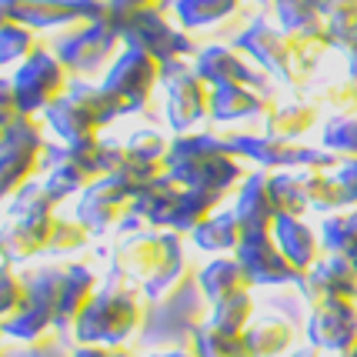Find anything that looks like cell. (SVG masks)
<instances>
[{"label": "cell", "instance_id": "1", "mask_svg": "<svg viewBox=\"0 0 357 357\" xmlns=\"http://www.w3.org/2000/svg\"><path fill=\"white\" fill-rule=\"evenodd\" d=\"M227 154H231L227 140L207 137V134H181L177 140H171L167 174L184 187L224 194L231 184L241 181V164Z\"/></svg>", "mask_w": 357, "mask_h": 357}, {"label": "cell", "instance_id": "2", "mask_svg": "<svg viewBox=\"0 0 357 357\" xmlns=\"http://www.w3.org/2000/svg\"><path fill=\"white\" fill-rule=\"evenodd\" d=\"M117 267L121 274H134L144 280L147 297L160 301L171 294L174 287L184 280V250H181V237L171 231L164 234H140L130 244L117 250Z\"/></svg>", "mask_w": 357, "mask_h": 357}, {"label": "cell", "instance_id": "3", "mask_svg": "<svg viewBox=\"0 0 357 357\" xmlns=\"http://www.w3.org/2000/svg\"><path fill=\"white\" fill-rule=\"evenodd\" d=\"M124 274H114L107 287H100L97 297L87 304V311L77 317L74 324V337L80 344H104V347H114V344L127 341L134 334V327L140 324V311L137 297L127 291Z\"/></svg>", "mask_w": 357, "mask_h": 357}, {"label": "cell", "instance_id": "4", "mask_svg": "<svg viewBox=\"0 0 357 357\" xmlns=\"http://www.w3.org/2000/svg\"><path fill=\"white\" fill-rule=\"evenodd\" d=\"M47 124H50V130L57 134L61 140H67V144H74V140H87V137H97V130L104 124H110L114 117H121L124 110H121V104L114 100V97H107V93L93 91V87H74V91H67L54 104L50 110H44Z\"/></svg>", "mask_w": 357, "mask_h": 357}, {"label": "cell", "instance_id": "5", "mask_svg": "<svg viewBox=\"0 0 357 357\" xmlns=\"http://www.w3.org/2000/svg\"><path fill=\"white\" fill-rule=\"evenodd\" d=\"M63 274H67V267H40V271L24 274L27 304H24L10 321H3V334H7V337L31 344V341H37V337H44L47 331L54 327Z\"/></svg>", "mask_w": 357, "mask_h": 357}, {"label": "cell", "instance_id": "6", "mask_svg": "<svg viewBox=\"0 0 357 357\" xmlns=\"http://www.w3.org/2000/svg\"><path fill=\"white\" fill-rule=\"evenodd\" d=\"M47 154V140L37 117H17L0 137V201L7 194H20Z\"/></svg>", "mask_w": 357, "mask_h": 357}, {"label": "cell", "instance_id": "7", "mask_svg": "<svg viewBox=\"0 0 357 357\" xmlns=\"http://www.w3.org/2000/svg\"><path fill=\"white\" fill-rule=\"evenodd\" d=\"M160 74H164V67L157 57H151L147 50H137V47H127L124 57L114 61L100 91L114 97L124 114H130V110H140L151 100V91L160 80Z\"/></svg>", "mask_w": 357, "mask_h": 357}, {"label": "cell", "instance_id": "8", "mask_svg": "<svg viewBox=\"0 0 357 357\" xmlns=\"http://www.w3.org/2000/svg\"><path fill=\"white\" fill-rule=\"evenodd\" d=\"M14 91L20 114H40L50 110L67 91V67L61 61H54L47 50H37L27 63H20L14 74Z\"/></svg>", "mask_w": 357, "mask_h": 357}, {"label": "cell", "instance_id": "9", "mask_svg": "<svg viewBox=\"0 0 357 357\" xmlns=\"http://www.w3.org/2000/svg\"><path fill=\"white\" fill-rule=\"evenodd\" d=\"M134 194L137 190L127 187L124 181H117V177H97L80 197L77 220L91 234H104L107 227H114L117 220H124L130 214Z\"/></svg>", "mask_w": 357, "mask_h": 357}, {"label": "cell", "instance_id": "10", "mask_svg": "<svg viewBox=\"0 0 357 357\" xmlns=\"http://www.w3.org/2000/svg\"><path fill=\"white\" fill-rule=\"evenodd\" d=\"M160 77L167 80V121L177 134H187L190 127L201 121L204 114H211V91L201 80V74H190L181 67V61H171Z\"/></svg>", "mask_w": 357, "mask_h": 357}, {"label": "cell", "instance_id": "11", "mask_svg": "<svg viewBox=\"0 0 357 357\" xmlns=\"http://www.w3.org/2000/svg\"><path fill=\"white\" fill-rule=\"evenodd\" d=\"M57 218L54 211H33L24 218H14L10 227L0 231V254L3 261H31L40 250H50Z\"/></svg>", "mask_w": 357, "mask_h": 357}, {"label": "cell", "instance_id": "12", "mask_svg": "<svg viewBox=\"0 0 357 357\" xmlns=\"http://www.w3.org/2000/svg\"><path fill=\"white\" fill-rule=\"evenodd\" d=\"M237 261L248 271V278L257 280V284L291 280L297 274V267L291 264L280 250H274L267 231H244V241H241V248H237Z\"/></svg>", "mask_w": 357, "mask_h": 357}, {"label": "cell", "instance_id": "13", "mask_svg": "<svg viewBox=\"0 0 357 357\" xmlns=\"http://www.w3.org/2000/svg\"><path fill=\"white\" fill-rule=\"evenodd\" d=\"M97 297V274L84 264H67V274H63L61 284V297H57V321H54V331H74L77 317L87 311Z\"/></svg>", "mask_w": 357, "mask_h": 357}, {"label": "cell", "instance_id": "14", "mask_svg": "<svg viewBox=\"0 0 357 357\" xmlns=\"http://www.w3.org/2000/svg\"><path fill=\"white\" fill-rule=\"evenodd\" d=\"M117 37L121 33L104 31V27H87L84 33H74L70 40H61V47H57L61 63L70 67V70H80V74H91L110 57Z\"/></svg>", "mask_w": 357, "mask_h": 357}, {"label": "cell", "instance_id": "15", "mask_svg": "<svg viewBox=\"0 0 357 357\" xmlns=\"http://www.w3.org/2000/svg\"><path fill=\"white\" fill-rule=\"evenodd\" d=\"M220 194H214V190H194V187H184L177 197H174V204L160 214V218L154 220L157 227H164V231H197L204 220L211 218V211L218 207Z\"/></svg>", "mask_w": 357, "mask_h": 357}, {"label": "cell", "instance_id": "16", "mask_svg": "<svg viewBox=\"0 0 357 357\" xmlns=\"http://www.w3.org/2000/svg\"><path fill=\"white\" fill-rule=\"evenodd\" d=\"M271 181L264 174L250 177L244 190H241V204H237V220L244 231H267V224L278 220V207H274V197H271Z\"/></svg>", "mask_w": 357, "mask_h": 357}, {"label": "cell", "instance_id": "17", "mask_svg": "<svg viewBox=\"0 0 357 357\" xmlns=\"http://www.w3.org/2000/svg\"><path fill=\"white\" fill-rule=\"evenodd\" d=\"M197 280H201L204 294H207V301H227V297L234 294H244L254 280L248 278V271L241 267V261H227V257H220V261H214V264H207L197 274Z\"/></svg>", "mask_w": 357, "mask_h": 357}, {"label": "cell", "instance_id": "18", "mask_svg": "<svg viewBox=\"0 0 357 357\" xmlns=\"http://www.w3.org/2000/svg\"><path fill=\"white\" fill-rule=\"evenodd\" d=\"M190 241L197 244L201 250H211V254H227V250H237L241 241H244V227L237 214H218V218H207L197 227L190 231Z\"/></svg>", "mask_w": 357, "mask_h": 357}, {"label": "cell", "instance_id": "19", "mask_svg": "<svg viewBox=\"0 0 357 357\" xmlns=\"http://www.w3.org/2000/svg\"><path fill=\"white\" fill-rule=\"evenodd\" d=\"M274 234H278L280 254H284L297 271L314 261V237L297 218H284V214H278V220H274Z\"/></svg>", "mask_w": 357, "mask_h": 357}, {"label": "cell", "instance_id": "20", "mask_svg": "<svg viewBox=\"0 0 357 357\" xmlns=\"http://www.w3.org/2000/svg\"><path fill=\"white\" fill-rule=\"evenodd\" d=\"M197 74L214 87H241V80H254L248 67H241L237 57H231L227 50H207L197 61Z\"/></svg>", "mask_w": 357, "mask_h": 357}, {"label": "cell", "instance_id": "21", "mask_svg": "<svg viewBox=\"0 0 357 357\" xmlns=\"http://www.w3.org/2000/svg\"><path fill=\"white\" fill-rule=\"evenodd\" d=\"M194 354L197 357H250L248 341L244 334H234V331H220L214 324H204L194 334Z\"/></svg>", "mask_w": 357, "mask_h": 357}, {"label": "cell", "instance_id": "22", "mask_svg": "<svg viewBox=\"0 0 357 357\" xmlns=\"http://www.w3.org/2000/svg\"><path fill=\"white\" fill-rule=\"evenodd\" d=\"M93 181H97V174L84 171V167L70 164V160H57L40 184H44V190L50 194V201L57 204V201H63V197H70V194H77V190H87Z\"/></svg>", "mask_w": 357, "mask_h": 357}, {"label": "cell", "instance_id": "23", "mask_svg": "<svg viewBox=\"0 0 357 357\" xmlns=\"http://www.w3.org/2000/svg\"><path fill=\"white\" fill-rule=\"evenodd\" d=\"M261 107L257 97L244 87H214L211 91V117L214 121H241Z\"/></svg>", "mask_w": 357, "mask_h": 357}, {"label": "cell", "instance_id": "24", "mask_svg": "<svg viewBox=\"0 0 357 357\" xmlns=\"http://www.w3.org/2000/svg\"><path fill=\"white\" fill-rule=\"evenodd\" d=\"M37 50H40V47H37L31 31L14 27V24H3V27H0V63L31 61Z\"/></svg>", "mask_w": 357, "mask_h": 357}, {"label": "cell", "instance_id": "25", "mask_svg": "<svg viewBox=\"0 0 357 357\" xmlns=\"http://www.w3.org/2000/svg\"><path fill=\"white\" fill-rule=\"evenodd\" d=\"M250 317V297L248 294H234L227 301H218L214 304V314H211V324L220 327V331H234V334H244Z\"/></svg>", "mask_w": 357, "mask_h": 357}, {"label": "cell", "instance_id": "26", "mask_svg": "<svg viewBox=\"0 0 357 357\" xmlns=\"http://www.w3.org/2000/svg\"><path fill=\"white\" fill-rule=\"evenodd\" d=\"M27 304V284L24 274H17L14 267H0V321H10L20 307Z\"/></svg>", "mask_w": 357, "mask_h": 357}, {"label": "cell", "instance_id": "27", "mask_svg": "<svg viewBox=\"0 0 357 357\" xmlns=\"http://www.w3.org/2000/svg\"><path fill=\"white\" fill-rule=\"evenodd\" d=\"M287 327L284 324H257L244 331V341H248L250 357H267V354H278L280 347L287 344Z\"/></svg>", "mask_w": 357, "mask_h": 357}, {"label": "cell", "instance_id": "28", "mask_svg": "<svg viewBox=\"0 0 357 357\" xmlns=\"http://www.w3.org/2000/svg\"><path fill=\"white\" fill-rule=\"evenodd\" d=\"M127 151L140 160H151V164H167V154H171V144L154 134V130H137L134 137L127 140Z\"/></svg>", "mask_w": 357, "mask_h": 357}, {"label": "cell", "instance_id": "29", "mask_svg": "<svg viewBox=\"0 0 357 357\" xmlns=\"http://www.w3.org/2000/svg\"><path fill=\"white\" fill-rule=\"evenodd\" d=\"M91 241V231L80 220H57L54 237H50V254H67V250H80Z\"/></svg>", "mask_w": 357, "mask_h": 357}, {"label": "cell", "instance_id": "30", "mask_svg": "<svg viewBox=\"0 0 357 357\" xmlns=\"http://www.w3.org/2000/svg\"><path fill=\"white\" fill-rule=\"evenodd\" d=\"M231 7V0H184L181 3V17L187 24H207L218 14H224Z\"/></svg>", "mask_w": 357, "mask_h": 357}, {"label": "cell", "instance_id": "31", "mask_svg": "<svg viewBox=\"0 0 357 357\" xmlns=\"http://www.w3.org/2000/svg\"><path fill=\"white\" fill-rule=\"evenodd\" d=\"M17 117H24V114H20V104H17L14 80H0V127L7 130Z\"/></svg>", "mask_w": 357, "mask_h": 357}, {"label": "cell", "instance_id": "32", "mask_svg": "<svg viewBox=\"0 0 357 357\" xmlns=\"http://www.w3.org/2000/svg\"><path fill=\"white\" fill-rule=\"evenodd\" d=\"M57 341H61V334L37 337V341H31V347H24L20 354H0V357H74V354H63V351H57Z\"/></svg>", "mask_w": 357, "mask_h": 357}, {"label": "cell", "instance_id": "33", "mask_svg": "<svg viewBox=\"0 0 357 357\" xmlns=\"http://www.w3.org/2000/svg\"><path fill=\"white\" fill-rule=\"evenodd\" d=\"M327 144H331V147H351V151H357V124H351V121L331 124Z\"/></svg>", "mask_w": 357, "mask_h": 357}, {"label": "cell", "instance_id": "34", "mask_svg": "<svg viewBox=\"0 0 357 357\" xmlns=\"http://www.w3.org/2000/svg\"><path fill=\"white\" fill-rule=\"evenodd\" d=\"M74 357H114V347H104V344H80Z\"/></svg>", "mask_w": 357, "mask_h": 357}, {"label": "cell", "instance_id": "35", "mask_svg": "<svg viewBox=\"0 0 357 357\" xmlns=\"http://www.w3.org/2000/svg\"><path fill=\"white\" fill-rule=\"evenodd\" d=\"M151 357H197V354L184 351V347H171V351H160V354H151Z\"/></svg>", "mask_w": 357, "mask_h": 357}, {"label": "cell", "instance_id": "36", "mask_svg": "<svg viewBox=\"0 0 357 357\" xmlns=\"http://www.w3.org/2000/svg\"><path fill=\"white\" fill-rule=\"evenodd\" d=\"M114 357H134V354H127V351H114Z\"/></svg>", "mask_w": 357, "mask_h": 357}, {"label": "cell", "instance_id": "37", "mask_svg": "<svg viewBox=\"0 0 357 357\" xmlns=\"http://www.w3.org/2000/svg\"><path fill=\"white\" fill-rule=\"evenodd\" d=\"M0 341H3V324H0Z\"/></svg>", "mask_w": 357, "mask_h": 357}, {"label": "cell", "instance_id": "38", "mask_svg": "<svg viewBox=\"0 0 357 357\" xmlns=\"http://www.w3.org/2000/svg\"><path fill=\"white\" fill-rule=\"evenodd\" d=\"M124 3H140V0H124Z\"/></svg>", "mask_w": 357, "mask_h": 357}, {"label": "cell", "instance_id": "39", "mask_svg": "<svg viewBox=\"0 0 357 357\" xmlns=\"http://www.w3.org/2000/svg\"><path fill=\"white\" fill-rule=\"evenodd\" d=\"M297 357H314V354H297Z\"/></svg>", "mask_w": 357, "mask_h": 357}, {"label": "cell", "instance_id": "40", "mask_svg": "<svg viewBox=\"0 0 357 357\" xmlns=\"http://www.w3.org/2000/svg\"><path fill=\"white\" fill-rule=\"evenodd\" d=\"M0 267H3V254H0Z\"/></svg>", "mask_w": 357, "mask_h": 357}, {"label": "cell", "instance_id": "41", "mask_svg": "<svg viewBox=\"0 0 357 357\" xmlns=\"http://www.w3.org/2000/svg\"><path fill=\"white\" fill-rule=\"evenodd\" d=\"M0 137H3V127H0Z\"/></svg>", "mask_w": 357, "mask_h": 357}]
</instances>
